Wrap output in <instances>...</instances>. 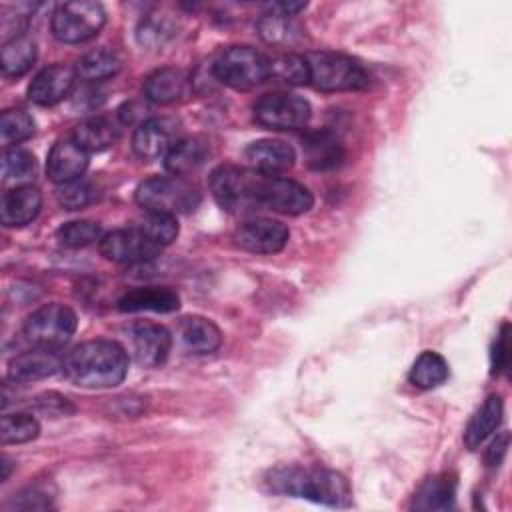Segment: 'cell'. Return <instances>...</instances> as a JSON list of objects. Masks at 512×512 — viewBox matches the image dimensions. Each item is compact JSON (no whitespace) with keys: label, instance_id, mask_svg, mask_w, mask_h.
Wrapping results in <instances>:
<instances>
[{"label":"cell","instance_id":"6da1fadb","mask_svg":"<svg viewBox=\"0 0 512 512\" xmlns=\"http://www.w3.org/2000/svg\"><path fill=\"white\" fill-rule=\"evenodd\" d=\"M210 190L228 212L266 206L274 212L298 216L314 204V196L306 186L254 168L218 166L210 174Z\"/></svg>","mask_w":512,"mask_h":512},{"label":"cell","instance_id":"7a4b0ae2","mask_svg":"<svg viewBox=\"0 0 512 512\" xmlns=\"http://www.w3.org/2000/svg\"><path fill=\"white\" fill-rule=\"evenodd\" d=\"M62 370L78 386L112 388L126 378L128 354L118 342L88 340L66 354Z\"/></svg>","mask_w":512,"mask_h":512},{"label":"cell","instance_id":"3957f363","mask_svg":"<svg viewBox=\"0 0 512 512\" xmlns=\"http://www.w3.org/2000/svg\"><path fill=\"white\" fill-rule=\"evenodd\" d=\"M268 486L276 494L306 498L332 508H348L352 504L348 480L334 470L280 466L268 474Z\"/></svg>","mask_w":512,"mask_h":512},{"label":"cell","instance_id":"277c9868","mask_svg":"<svg viewBox=\"0 0 512 512\" xmlns=\"http://www.w3.org/2000/svg\"><path fill=\"white\" fill-rule=\"evenodd\" d=\"M308 62V74L314 88L322 92H346V90H362L370 84V76L364 66L338 52H310L304 56Z\"/></svg>","mask_w":512,"mask_h":512},{"label":"cell","instance_id":"5b68a950","mask_svg":"<svg viewBox=\"0 0 512 512\" xmlns=\"http://www.w3.org/2000/svg\"><path fill=\"white\" fill-rule=\"evenodd\" d=\"M212 72L230 88L250 90L270 78V58L250 46H230L214 60Z\"/></svg>","mask_w":512,"mask_h":512},{"label":"cell","instance_id":"8992f818","mask_svg":"<svg viewBox=\"0 0 512 512\" xmlns=\"http://www.w3.org/2000/svg\"><path fill=\"white\" fill-rule=\"evenodd\" d=\"M136 202L148 212L178 214L198 206V190L180 176H154L136 188Z\"/></svg>","mask_w":512,"mask_h":512},{"label":"cell","instance_id":"52a82bcc","mask_svg":"<svg viewBox=\"0 0 512 512\" xmlns=\"http://www.w3.org/2000/svg\"><path fill=\"white\" fill-rule=\"evenodd\" d=\"M76 314L72 308L52 302L34 310L24 322V336L36 346L58 350L70 342L76 332Z\"/></svg>","mask_w":512,"mask_h":512},{"label":"cell","instance_id":"ba28073f","mask_svg":"<svg viewBox=\"0 0 512 512\" xmlns=\"http://www.w3.org/2000/svg\"><path fill=\"white\" fill-rule=\"evenodd\" d=\"M106 24V12L100 2H64L52 14V34L66 44L86 42Z\"/></svg>","mask_w":512,"mask_h":512},{"label":"cell","instance_id":"9c48e42d","mask_svg":"<svg viewBox=\"0 0 512 512\" xmlns=\"http://www.w3.org/2000/svg\"><path fill=\"white\" fill-rule=\"evenodd\" d=\"M310 104L292 92H270L256 100L254 120L274 130L302 128L310 120Z\"/></svg>","mask_w":512,"mask_h":512},{"label":"cell","instance_id":"30bf717a","mask_svg":"<svg viewBox=\"0 0 512 512\" xmlns=\"http://www.w3.org/2000/svg\"><path fill=\"white\" fill-rule=\"evenodd\" d=\"M162 246L154 244L140 228L114 230L102 236L100 254L118 264H142L160 254Z\"/></svg>","mask_w":512,"mask_h":512},{"label":"cell","instance_id":"8fae6325","mask_svg":"<svg viewBox=\"0 0 512 512\" xmlns=\"http://www.w3.org/2000/svg\"><path fill=\"white\" fill-rule=\"evenodd\" d=\"M128 340L134 360L144 368H156L164 364L172 348L170 332L164 326L148 320L134 322L128 330Z\"/></svg>","mask_w":512,"mask_h":512},{"label":"cell","instance_id":"7c38bea8","mask_svg":"<svg viewBox=\"0 0 512 512\" xmlns=\"http://www.w3.org/2000/svg\"><path fill=\"white\" fill-rule=\"evenodd\" d=\"M288 228L270 218H258L244 222L236 232H234V242L246 252L252 254H274L280 252L286 242H288Z\"/></svg>","mask_w":512,"mask_h":512},{"label":"cell","instance_id":"4fadbf2b","mask_svg":"<svg viewBox=\"0 0 512 512\" xmlns=\"http://www.w3.org/2000/svg\"><path fill=\"white\" fill-rule=\"evenodd\" d=\"M178 126L170 118L142 120L132 136V148L142 160L164 158L178 142Z\"/></svg>","mask_w":512,"mask_h":512},{"label":"cell","instance_id":"5bb4252c","mask_svg":"<svg viewBox=\"0 0 512 512\" xmlns=\"http://www.w3.org/2000/svg\"><path fill=\"white\" fill-rule=\"evenodd\" d=\"M76 68L68 64H54L40 70L28 86V98L38 106H54L64 100L74 88Z\"/></svg>","mask_w":512,"mask_h":512},{"label":"cell","instance_id":"9a60e30c","mask_svg":"<svg viewBox=\"0 0 512 512\" xmlns=\"http://www.w3.org/2000/svg\"><path fill=\"white\" fill-rule=\"evenodd\" d=\"M88 168V152L72 138L58 140L46 158V174L56 184L78 180Z\"/></svg>","mask_w":512,"mask_h":512},{"label":"cell","instance_id":"2e32d148","mask_svg":"<svg viewBox=\"0 0 512 512\" xmlns=\"http://www.w3.org/2000/svg\"><path fill=\"white\" fill-rule=\"evenodd\" d=\"M42 208V194L32 184H22L2 196L0 220L4 226H24L32 222Z\"/></svg>","mask_w":512,"mask_h":512},{"label":"cell","instance_id":"e0dca14e","mask_svg":"<svg viewBox=\"0 0 512 512\" xmlns=\"http://www.w3.org/2000/svg\"><path fill=\"white\" fill-rule=\"evenodd\" d=\"M304 160L312 170H334L344 160V148L340 140L328 130H314L302 138Z\"/></svg>","mask_w":512,"mask_h":512},{"label":"cell","instance_id":"ac0fdd59","mask_svg":"<svg viewBox=\"0 0 512 512\" xmlns=\"http://www.w3.org/2000/svg\"><path fill=\"white\" fill-rule=\"evenodd\" d=\"M244 158L250 162V166L258 172L266 174H278L288 170L294 160V148L282 140H256L244 150Z\"/></svg>","mask_w":512,"mask_h":512},{"label":"cell","instance_id":"d6986e66","mask_svg":"<svg viewBox=\"0 0 512 512\" xmlns=\"http://www.w3.org/2000/svg\"><path fill=\"white\" fill-rule=\"evenodd\" d=\"M62 362L54 350L38 348L24 354H18L8 364V378L14 382H32L40 378H48L62 368Z\"/></svg>","mask_w":512,"mask_h":512},{"label":"cell","instance_id":"ffe728a7","mask_svg":"<svg viewBox=\"0 0 512 512\" xmlns=\"http://www.w3.org/2000/svg\"><path fill=\"white\" fill-rule=\"evenodd\" d=\"M180 308V296L166 286H142L126 292L118 300L120 312H174Z\"/></svg>","mask_w":512,"mask_h":512},{"label":"cell","instance_id":"44dd1931","mask_svg":"<svg viewBox=\"0 0 512 512\" xmlns=\"http://www.w3.org/2000/svg\"><path fill=\"white\" fill-rule=\"evenodd\" d=\"M188 78L178 68H160L146 76L144 94L150 102L172 104L186 94Z\"/></svg>","mask_w":512,"mask_h":512},{"label":"cell","instance_id":"7402d4cb","mask_svg":"<svg viewBox=\"0 0 512 512\" xmlns=\"http://www.w3.org/2000/svg\"><path fill=\"white\" fill-rule=\"evenodd\" d=\"M180 338L194 354H210L222 344L220 328L202 316H186L180 322Z\"/></svg>","mask_w":512,"mask_h":512},{"label":"cell","instance_id":"603a6c76","mask_svg":"<svg viewBox=\"0 0 512 512\" xmlns=\"http://www.w3.org/2000/svg\"><path fill=\"white\" fill-rule=\"evenodd\" d=\"M504 404L498 394H490L484 404L476 410V414L470 418L466 430H464V442L470 450L478 448L502 422Z\"/></svg>","mask_w":512,"mask_h":512},{"label":"cell","instance_id":"cb8c5ba5","mask_svg":"<svg viewBox=\"0 0 512 512\" xmlns=\"http://www.w3.org/2000/svg\"><path fill=\"white\" fill-rule=\"evenodd\" d=\"M116 138H118V128L106 116L86 118L72 132V140L88 154L110 148L116 142Z\"/></svg>","mask_w":512,"mask_h":512},{"label":"cell","instance_id":"d4e9b609","mask_svg":"<svg viewBox=\"0 0 512 512\" xmlns=\"http://www.w3.org/2000/svg\"><path fill=\"white\" fill-rule=\"evenodd\" d=\"M208 142L202 138H180L164 156V166L172 176H182L204 164L208 158Z\"/></svg>","mask_w":512,"mask_h":512},{"label":"cell","instance_id":"484cf974","mask_svg":"<svg viewBox=\"0 0 512 512\" xmlns=\"http://www.w3.org/2000/svg\"><path fill=\"white\" fill-rule=\"evenodd\" d=\"M456 498V480L450 474H440L426 480L414 496L412 506L418 510H450Z\"/></svg>","mask_w":512,"mask_h":512},{"label":"cell","instance_id":"4316f807","mask_svg":"<svg viewBox=\"0 0 512 512\" xmlns=\"http://www.w3.org/2000/svg\"><path fill=\"white\" fill-rule=\"evenodd\" d=\"M34 60H36V42L30 36L26 34L12 36L2 44L0 64L6 76H22L32 68Z\"/></svg>","mask_w":512,"mask_h":512},{"label":"cell","instance_id":"83f0119b","mask_svg":"<svg viewBox=\"0 0 512 512\" xmlns=\"http://www.w3.org/2000/svg\"><path fill=\"white\" fill-rule=\"evenodd\" d=\"M446 378H448V362L438 352H432V350L422 352L414 360L408 372V380L422 390L436 388L442 382H446Z\"/></svg>","mask_w":512,"mask_h":512},{"label":"cell","instance_id":"f1b7e54d","mask_svg":"<svg viewBox=\"0 0 512 512\" xmlns=\"http://www.w3.org/2000/svg\"><path fill=\"white\" fill-rule=\"evenodd\" d=\"M258 32L264 42L274 46H290L300 38V28L290 16L280 14L274 6H270V12L258 20Z\"/></svg>","mask_w":512,"mask_h":512},{"label":"cell","instance_id":"f546056e","mask_svg":"<svg viewBox=\"0 0 512 512\" xmlns=\"http://www.w3.org/2000/svg\"><path fill=\"white\" fill-rule=\"evenodd\" d=\"M76 74L84 80H104L120 70V58L110 48H96L76 62Z\"/></svg>","mask_w":512,"mask_h":512},{"label":"cell","instance_id":"4dcf8cb0","mask_svg":"<svg viewBox=\"0 0 512 512\" xmlns=\"http://www.w3.org/2000/svg\"><path fill=\"white\" fill-rule=\"evenodd\" d=\"M270 76L278 82L300 86L310 82L308 62L300 54H278L270 58Z\"/></svg>","mask_w":512,"mask_h":512},{"label":"cell","instance_id":"1f68e13d","mask_svg":"<svg viewBox=\"0 0 512 512\" xmlns=\"http://www.w3.org/2000/svg\"><path fill=\"white\" fill-rule=\"evenodd\" d=\"M38 434H40V424H38V420L34 416L24 414V412L2 416V424H0L2 444L30 442Z\"/></svg>","mask_w":512,"mask_h":512},{"label":"cell","instance_id":"d6a6232c","mask_svg":"<svg viewBox=\"0 0 512 512\" xmlns=\"http://www.w3.org/2000/svg\"><path fill=\"white\" fill-rule=\"evenodd\" d=\"M56 240L66 248H82L102 240V228L92 220L66 222L56 230Z\"/></svg>","mask_w":512,"mask_h":512},{"label":"cell","instance_id":"836d02e7","mask_svg":"<svg viewBox=\"0 0 512 512\" xmlns=\"http://www.w3.org/2000/svg\"><path fill=\"white\" fill-rule=\"evenodd\" d=\"M34 134V118L26 110H6L2 112L0 138L4 146L28 140Z\"/></svg>","mask_w":512,"mask_h":512},{"label":"cell","instance_id":"e575fe53","mask_svg":"<svg viewBox=\"0 0 512 512\" xmlns=\"http://www.w3.org/2000/svg\"><path fill=\"white\" fill-rule=\"evenodd\" d=\"M174 36V24L166 16L148 14L136 30V38L146 48H160Z\"/></svg>","mask_w":512,"mask_h":512},{"label":"cell","instance_id":"d590c367","mask_svg":"<svg viewBox=\"0 0 512 512\" xmlns=\"http://www.w3.org/2000/svg\"><path fill=\"white\" fill-rule=\"evenodd\" d=\"M140 230L158 246H168L178 236V220L174 214L164 212H148L142 220Z\"/></svg>","mask_w":512,"mask_h":512},{"label":"cell","instance_id":"8d00e7d4","mask_svg":"<svg viewBox=\"0 0 512 512\" xmlns=\"http://www.w3.org/2000/svg\"><path fill=\"white\" fill-rule=\"evenodd\" d=\"M36 172V158L22 148H8L2 158L4 180H28Z\"/></svg>","mask_w":512,"mask_h":512},{"label":"cell","instance_id":"74e56055","mask_svg":"<svg viewBox=\"0 0 512 512\" xmlns=\"http://www.w3.org/2000/svg\"><path fill=\"white\" fill-rule=\"evenodd\" d=\"M94 198V188L90 182L78 178L74 182L58 184L56 188V200L66 210H80L86 204H90Z\"/></svg>","mask_w":512,"mask_h":512},{"label":"cell","instance_id":"f35d334b","mask_svg":"<svg viewBox=\"0 0 512 512\" xmlns=\"http://www.w3.org/2000/svg\"><path fill=\"white\" fill-rule=\"evenodd\" d=\"M508 334H510V326L504 322L496 342L492 346V374H500L504 370H508L510 366V344H508Z\"/></svg>","mask_w":512,"mask_h":512},{"label":"cell","instance_id":"ab89813d","mask_svg":"<svg viewBox=\"0 0 512 512\" xmlns=\"http://www.w3.org/2000/svg\"><path fill=\"white\" fill-rule=\"evenodd\" d=\"M16 506L18 508H24V510H42V508H50V498L46 496V492H40L38 488H28L24 490L22 494H18V500H16Z\"/></svg>","mask_w":512,"mask_h":512},{"label":"cell","instance_id":"60d3db41","mask_svg":"<svg viewBox=\"0 0 512 512\" xmlns=\"http://www.w3.org/2000/svg\"><path fill=\"white\" fill-rule=\"evenodd\" d=\"M36 404L44 410V412H52V414H66V412H72V406H68V400L60 394H54V392H48V394H42L36 398Z\"/></svg>","mask_w":512,"mask_h":512},{"label":"cell","instance_id":"b9f144b4","mask_svg":"<svg viewBox=\"0 0 512 512\" xmlns=\"http://www.w3.org/2000/svg\"><path fill=\"white\" fill-rule=\"evenodd\" d=\"M508 440H510L508 432H502L500 436H496V440L486 450V464L488 466H500V462L504 460V456L508 452Z\"/></svg>","mask_w":512,"mask_h":512},{"label":"cell","instance_id":"7bdbcfd3","mask_svg":"<svg viewBox=\"0 0 512 512\" xmlns=\"http://www.w3.org/2000/svg\"><path fill=\"white\" fill-rule=\"evenodd\" d=\"M8 474H10V462H8V458H4L2 460V476H0V480L4 482L8 478Z\"/></svg>","mask_w":512,"mask_h":512}]
</instances>
